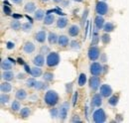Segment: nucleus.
Instances as JSON below:
<instances>
[{
  "mask_svg": "<svg viewBox=\"0 0 129 123\" xmlns=\"http://www.w3.org/2000/svg\"><path fill=\"white\" fill-rule=\"evenodd\" d=\"M44 100L49 106H55L59 101V94L55 90H48L44 96Z\"/></svg>",
  "mask_w": 129,
  "mask_h": 123,
  "instance_id": "f257e3e1",
  "label": "nucleus"
},
{
  "mask_svg": "<svg viewBox=\"0 0 129 123\" xmlns=\"http://www.w3.org/2000/svg\"><path fill=\"white\" fill-rule=\"evenodd\" d=\"M46 63L48 65V67H56L59 63H60V56L58 53L56 52H52L50 53L47 57Z\"/></svg>",
  "mask_w": 129,
  "mask_h": 123,
  "instance_id": "f03ea898",
  "label": "nucleus"
},
{
  "mask_svg": "<svg viewBox=\"0 0 129 123\" xmlns=\"http://www.w3.org/2000/svg\"><path fill=\"white\" fill-rule=\"evenodd\" d=\"M92 118H93V121L94 122L103 123L106 120V114H105V112H104V110L102 108H98L97 110H95L93 112Z\"/></svg>",
  "mask_w": 129,
  "mask_h": 123,
  "instance_id": "7ed1b4c3",
  "label": "nucleus"
},
{
  "mask_svg": "<svg viewBox=\"0 0 129 123\" xmlns=\"http://www.w3.org/2000/svg\"><path fill=\"white\" fill-rule=\"evenodd\" d=\"M95 11L98 15H105L108 11V5L104 1H99L96 3Z\"/></svg>",
  "mask_w": 129,
  "mask_h": 123,
  "instance_id": "20e7f679",
  "label": "nucleus"
},
{
  "mask_svg": "<svg viewBox=\"0 0 129 123\" xmlns=\"http://www.w3.org/2000/svg\"><path fill=\"white\" fill-rule=\"evenodd\" d=\"M89 71H90V74L92 76H100L102 74V71H103V68L102 66L99 64V63H92L89 67Z\"/></svg>",
  "mask_w": 129,
  "mask_h": 123,
  "instance_id": "39448f33",
  "label": "nucleus"
},
{
  "mask_svg": "<svg viewBox=\"0 0 129 123\" xmlns=\"http://www.w3.org/2000/svg\"><path fill=\"white\" fill-rule=\"evenodd\" d=\"M88 58L90 61H96L100 56V51L96 46H91L88 49Z\"/></svg>",
  "mask_w": 129,
  "mask_h": 123,
  "instance_id": "423d86ee",
  "label": "nucleus"
},
{
  "mask_svg": "<svg viewBox=\"0 0 129 123\" xmlns=\"http://www.w3.org/2000/svg\"><path fill=\"white\" fill-rule=\"evenodd\" d=\"M69 109H70V104H69V102H64V103L61 105V107L59 109V110H60L59 116H60V118H61L62 120H66V119H67Z\"/></svg>",
  "mask_w": 129,
  "mask_h": 123,
  "instance_id": "0eeeda50",
  "label": "nucleus"
},
{
  "mask_svg": "<svg viewBox=\"0 0 129 123\" xmlns=\"http://www.w3.org/2000/svg\"><path fill=\"white\" fill-rule=\"evenodd\" d=\"M100 94L103 96V97H108V96H111L112 94V88L109 84H102L100 86Z\"/></svg>",
  "mask_w": 129,
  "mask_h": 123,
  "instance_id": "6e6552de",
  "label": "nucleus"
},
{
  "mask_svg": "<svg viewBox=\"0 0 129 123\" xmlns=\"http://www.w3.org/2000/svg\"><path fill=\"white\" fill-rule=\"evenodd\" d=\"M102 104V95L100 93H95L91 98V107H99Z\"/></svg>",
  "mask_w": 129,
  "mask_h": 123,
  "instance_id": "1a4fd4ad",
  "label": "nucleus"
},
{
  "mask_svg": "<svg viewBox=\"0 0 129 123\" xmlns=\"http://www.w3.org/2000/svg\"><path fill=\"white\" fill-rule=\"evenodd\" d=\"M99 84H100V79L96 76H93V77H91L89 78V87L93 91L96 90L97 88L99 87Z\"/></svg>",
  "mask_w": 129,
  "mask_h": 123,
  "instance_id": "9d476101",
  "label": "nucleus"
},
{
  "mask_svg": "<svg viewBox=\"0 0 129 123\" xmlns=\"http://www.w3.org/2000/svg\"><path fill=\"white\" fill-rule=\"evenodd\" d=\"M46 37H47V34H46L45 31H39L35 35V40L37 42H39V43H44L45 40H46Z\"/></svg>",
  "mask_w": 129,
  "mask_h": 123,
  "instance_id": "9b49d317",
  "label": "nucleus"
},
{
  "mask_svg": "<svg viewBox=\"0 0 129 123\" xmlns=\"http://www.w3.org/2000/svg\"><path fill=\"white\" fill-rule=\"evenodd\" d=\"M33 64L35 66H37V67L44 66V64H45V58H44V56L43 55H37L34 58V60H33Z\"/></svg>",
  "mask_w": 129,
  "mask_h": 123,
  "instance_id": "f8f14e48",
  "label": "nucleus"
},
{
  "mask_svg": "<svg viewBox=\"0 0 129 123\" xmlns=\"http://www.w3.org/2000/svg\"><path fill=\"white\" fill-rule=\"evenodd\" d=\"M94 24H95V27H96L98 30L100 29H103V26H104V19L102 15H97L94 19Z\"/></svg>",
  "mask_w": 129,
  "mask_h": 123,
  "instance_id": "ddd939ff",
  "label": "nucleus"
},
{
  "mask_svg": "<svg viewBox=\"0 0 129 123\" xmlns=\"http://www.w3.org/2000/svg\"><path fill=\"white\" fill-rule=\"evenodd\" d=\"M23 51L26 54H32L33 52L35 51V45L33 44L32 42H26L24 47H23Z\"/></svg>",
  "mask_w": 129,
  "mask_h": 123,
  "instance_id": "4468645a",
  "label": "nucleus"
},
{
  "mask_svg": "<svg viewBox=\"0 0 129 123\" xmlns=\"http://www.w3.org/2000/svg\"><path fill=\"white\" fill-rule=\"evenodd\" d=\"M69 35L72 36V37H77L79 34H80V27L77 26V25H72L70 28H69Z\"/></svg>",
  "mask_w": 129,
  "mask_h": 123,
  "instance_id": "2eb2a0df",
  "label": "nucleus"
},
{
  "mask_svg": "<svg viewBox=\"0 0 129 123\" xmlns=\"http://www.w3.org/2000/svg\"><path fill=\"white\" fill-rule=\"evenodd\" d=\"M12 67H13L12 66V63L9 61L8 59L2 60V61H1V69L3 71H11Z\"/></svg>",
  "mask_w": 129,
  "mask_h": 123,
  "instance_id": "dca6fc26",
  "label": "nucleus"
},
{
  "mask_svg": "<svg viewBox=\"0 0 129 123\" xmlns=\"http://www.w3.org/2000/svg\"><path fill=\"white\" fill-rule=\"evenodd\" d=\"M69 43H70V41H69V38H68L67 36L61 35V36L59 37V40H58V44H59V46L67 47L68 45H69Z\"/></svg>",
  "mask_w": 129,
  "mask_h": 123,
  "instance_id": "f3484780",
  "label": "nucleus"
},
{
  "mask_svg": "<svg viewBox=\"0 0 129 123\" xmlns=\"http://www.w3.org/2000/svg\"><path fill=\"white\" fill-rule=\"evenodd\" d=\"M0 89H1V91L2 92L7 93V92L11 91V89H12V85H11L9 82H7V80H6L5 82H2V83H1V85H0Z\"/></svg>",
  "mask_w": 129,
  "mask_h": 123,
  "instance_id": "a211bd4d",
  "label": "nucleus"
},
{
  "mask_svg": "<svg viewBox=\"0 0 129 123\" xmlns=\"http://www.w3.org/2000/svg\"><path fill=\"white\" fill-rule=\"evenodd\" d=\"M48 40H49V43H50L51 45H54V44H56V43L58 42L59 37L57 36L56 33H54V32H50V33H49V36H48Z\"/></svg>",
  "mask_w": 129,
  "mask_h": 123,
  "instance_id": "6ab92c4d",
  "label": "nucleus"
},
{
  "mask_svg": "<svg viewBox=\"0 0 129 123\" xmlns=\"http://www.w3.org/2000/svg\"><path fill=\"white\" fill-rule=\"evenodd\" d=\"M24 10L27 12V13H32V12H35L36 11V5L34 2H28L25 7H24Z\"/></svg>",
  "mask_w": 129,
  "mask_h": 123,
  "instance_id": "aec40b11",
  "label": "nucleus"
},
{
  "mask_svg": "<svg viewBox=\"0 0 129 123\" xmlns=\"http://www.w3.org/2000/svg\"><path fill=\"white\" fill-rule=\"evenodd\" d=\"M67 25H68V19L67 18H59L58 19V21H57V26H58V28H60V29H63L64 27H67Z\"/></svg>",
  "mask_w": 129,
  "mask_h": 123,
  "instance_id": "412c9836",
  "label": "nucleus"
},
{
  "mask_svg": "<svg viewBox=\"0 0 129 123\" xmlns=\"http://www.w3.org/2000/svg\"><path fill=\"white\" fill-rule=\"evenodd\" d=\"M26 97H27V92H26V90H24V89H22V88H20V89L17 90V92H16L17 99H19V100H24Z\"/></svg>",
  "mask_w": 129,
  "mask_h": 123,
  "instance_id": "4be33fe9",
  "label": "nucleus"
},
{
  "mask_svg": "<svg viewBox=\"0 0 129 123\" xmlns=\"http://www.w3.org/2000/svg\"><path fill=\"white\" fill-rule=\"evenodd\" d=\"M31 75L34 77H39L42 76V70L40 69V67H37L35 66L34 68H32V71H31Z\"/></svg>",
  "mask_w": 129,
  "mask_h": 123,
  "instance_id": "5701e85b",
  "label": "nucleus"
},
{
  "mask_svg": "<svg viewBox=\"0 0 129 123\" xmlns=\"http://www.w3.org/2000/svg\"><path fill=\"white\" fill-rule=\"evenodd\" d=\"M2 77H3L5 80L10 81V80H12V79H13V77H14V74H13L11 71H4V73L2 74Z\"/></svg>",
  "mask_w": 129,
  "mask_h": 123,
  "instance_id": "b1692460",
  "label": "nucleus"
},
{
  "mask_svg": "<svg viewBox=\"0 0 129 123\" xmlns=\"http://www.w3.org/2000/svg\"><path fill=\"white\" fill-rule=\"evenodd\" d=\"M44 16H45V11L42 10V9H38L35 11V19L37 21H41L44 19Z\"/></svg>",
  "mask_w": 129,
  "mask_h": 123,
  "instance_id": "393cba45",
  "label": "nucleus"
},
{
  "mask_svg": "<svg viewBox=\"0 0 129 123\" xmlns=\"http://www.w3.org/2000/svg\"><path fill=\"white\" fill-rule=\"evenodd\" d=\"M30 114H31V110H30V108L29 107L22 108L21 111H20V116H21L22 118H27Z\"/></svg>",
  "mask_w": 129,
  "mask_h": 123,
  "instance_id": "a878e982",
  "label": "nucleus"
},
{
  "mask_svg": "<svg viewBox=\"0 0 129 123\" xmlns=\"http://www.w3.org/2000/svg\"><path fill=\"white\" fill-rule=\"evenodd\" d=\"M10 27H11L13 30L17 31L22 27V25H21V23H20V21H19L18 19H15V20H13V21L10 23Z\"/></svg>",
  "mask_w": 129,
  "mask_h": 123,
  "instance_id": "bb28decb",
  "label": "nucleus"
},
{
  "mask_svg": "<svg viewBox=\"0 0 129 123\" xmlns=\"http://www.w3.org/2000/svg\"><path fill=\"white\" fill-rule=\"evenodd\" d=\"M102 30L104 31L105 33H110V32H112L114 30V25H113L111 22H107V23L104 24Z\"/></svg>",
  "mask_w": 129,
  "mask_h": 123,
  "instance_id": "cd10ccee",
  "label": "nucleus"
},
{
  "mask_svg": "<svg viewBox=\"0 0 129 123\" xmlns=\"http://www.w3.org/2000/svg\"><path fill=\"white\" fill-rule=\"evenodd\" d=\"M47 87H48V85L43 81H36V84L34 86V88H36L37 90H42V89H45Z\"/></svg>",
  "mask_w": 129,
  "mask_h": 123,
  "instance_id": "c85d7f7f",
  "label": "nucleus"
},
{
  "mask_svg": "<svg viewBox=\"0 0 129 123\" xmlns=\"http://www.w3.org/2000/svg\"><path fill=\"white\" fill-rule=\"evenodd\" d=\"M54 21H55V17H54V15H47L46 17H45V19H44V24L45 25H51V24H53L54 23Z\"/></svg>",
  "mask_w": 129,
  "mask_h": 123,
  "instance_id": "c756f323",
  "label": "nucleus"
},
{
  "mask_svg": "<svg viewBox=\"0 0 129 123\" xmlns=\"http://www.w3.org/2000/svg\"><path fill=\"white\" fill-rule=\"evenodd\" d=\"M86 82V76L85 74H81L80 77H79V79H78V83L80 86H83Z\"/></svg>",
  "mask_w": 129,
  "mask_h": 123,
  "instance_id": "7c9ffc66",
  "label": "nucleus"
},
{
  "mask_svg": "<svg viewBox=\"0 0 129 123\" xmlns=\"http://www.w3.org/2000/svg\"><path fill=\"white\" fill-rule=\"evenodd\" d=\"M118 95H112V96H110V98L108 99V103L110 104V105H112V106H116L117 105V103H118Z\"/></svg>",
  "mask_w": 129,
  "mask_h": 123,
  "instance_id": "2f4dec72",
  "label": "nucleus"
},
{
  "mask_svg": "<svg viewBox=\"0 0 129 123\" xmlns=\"http://www.w3.org/2000/svg\"><path fill=\"white\" fill-rule=\"evenodd\" d=\"M101 42H102L104 45H106V44H108V43L110 42V36H109L108 33H105V34H103V35L101 36Z\"/></svg>",
  "mask_w": 129,
  "mask_h": 123,
  "instance_id": "473e14b6",
  "label": "nucleus"
},
{
  "mask_svg": "<svg viewBox=\"0 0 129 123\" xmlns=\"http://www.w3.org/2000/svg\"><path fill=\"white\" fill-rule=\"evenodd\" d=\"M22 30L24 31V32H30V31L32 30V23L30 22H27V23H24V24H22Z\"/></svg>",
  "mask_w": 129,
  "mask_h": 123,
  "instance_id": "72a5a7b5",
  "label": "nucleus"
},
{
  "mask_svg": "<svg viewBox=\"0 0 129 123\" xmlns=\"http://www.w3.org/2000/svg\"><path fill=\"white\" fill-rule=\"evenodd\" d=\"M50 114H51L52 118H56V117L59 116V114H60V110L57 109V108H52V109L50 110Z\"/></svg>",
  "mask_w": 129,
  "mask_h": 123,
  "instance_id": "f704fd0d",
  "label": "nucleus"
},
{
  "mask_svg": "<svg viewBox=\"0 0 129 123\" xmlns=\"http://www.w3.org/2000/svg\"><path fill=\"white\" fill-rule=\"evenodd\" d=\"M43 77H44V79H45L46 81H52V80L54 79V74L49 73V72L48 73H45Z\"/></svg>",
  "mask_w": 129,
  "mask_h": 123,
  "instance_id": "c9c22d12",
  "label": "nucleus"
},
{
  "mask_svg": "<svg viewBox=\"0 0 129 123\" xmlns=\"http://www.w3.org/2000/svg\"><path fill=\"white\" fill-rule=\"evenodd\" d=\"M35 84H36L35 78H29V79H27V81H26V85H27V87H29V88L34 87Z\"/></svg>",
  "mask_w": 129,
  "mask_h": 123,
  "instance_id": "e433bc0d",
  "label": "nucleus"
},
{
  "mask_svg": "<svg viewBox=\"0 0 129 123\" xmlns=\"http://www.w3.org/2000/svg\"><path fill=\"white\" fill-rule=\"evenodd\" d=\"M8 101H9V96L7 94H5V93L1 94V96H0V102L2 104H4V103H7Z\"/></svg>",
  "mask_w": 129,
  "mask_h": 123,
  "instance_id": "4c0bfd02",
  "label": "nucleus"
},
{
  "mask_svg": "<svg viewBox=\"0 0 129 123\" xmlns=\"http://www.w3.org/2000/svg\"><path fill=\"white\" fill-rule=\"evenodd\" d=\"M98 41H99V37H98L96 32H94V34L92 36V40H91V45L92 46H95L97 43H98Z\"/></svg>",
  "mask_w": 129,
  "mask_h": 123,
  "instance_id": "58836bf2",
  "label": "nucleus"
},
{
  "mask_svg": "<svg viewBox=\"0 0 129 123\" xmlns=\"http://www.w3.org/2000/svg\"><path fill=\"white\" fill-rule=\"evenodd\" d=\"M11 108H12L13 111H18L20 109V103H19V101H17V100L13 101L12 104H11Z\"/></svg>",
  "mask_w": 129,
  "mask_h": 123,
  "instance_id": "ea45409f",
  "label": "nucleus"
},
{
  "mask_svg": "<svg viewBox=\"0 0 129 123\" xmlns=\"http://www.w3.org/2000/svg\"><path fill=\"white\" fill-rule=\"evenodd\" d=\"M71 47L74 50H79L81 48V44L78 41H73V42H71Z\"/></svg>",
  "mask_w": 129,
  "mask_h": 123,
  "instance_id": "a19ab883",
  "label": "nucleus"
},
{
  "mask_svg": "<svg viewBox=\"0 0 129 123\" xmlns=\"http://www.w3.org/2000/svg\"><path fill=\"white\" fill-rule=\"evenodd\" d=\"M3 11H4V13H5L6 15H10V14H11V9H10V7H9L8 5H5V4H4Z\"/></svg>",
  "mask_w": 129,
  "mask_h": 123,
  "instance_id": "79ce46f5",
  "label": "nucleus"
},
{
  "mask_svg": "<svg viewBox=\"0 0 129 123\" xmlns=\"http://www.w3.org/2000/svg\"><path fill=\"white\" fill-rule=\"evenodd\" d=\"M87 14H88V10L86 9L84 12H83V15L81 17V25H83L84 24V22H85V20H86V17H87Z\"/></svg>",
  "mask_w": 129,
  "mask_h": 123,
  "instance_id": "37998d69",
  "label": "nucleus"
},
{
  "mask_svg": "<svg viewBox=\"0 0 129 123\" xmlns=\"http://www.w3.org/2000/svg\"><path fill=\"white\" fill-rule=\"evenodd\" d=\"M14 47H15V44H14L13 42H7L6 48H7L8 50H12V49H14Z\"/></svg>",
  "mask_w": 129,
  "mask_h": 123,
  "instance_id": "c03bdc74",
  "label": "nucleus"
},
{
  "mask_svg": "<svg viewBox=\"0 0 129 123\" xmlns=\"http://www.w3.org/2000/svg\"><path fill=\"white\" fill-rule=\"evenodd\" d=\"M72 122H81V120L79 117V115H74L72 118Z\"/></svg>",
  "mask_w": 129,
  "mask_h": 123,
  "instance_id": "a18cd8bd",
  "label": "nucleus"
},
{
  "mask_svg": "<svg viewBox=\"0 0 129 123\" xmlns=\"http://www.w3.org/2000/svg\"><path fill=\"white\" fill-rule=\"evenodd\" d=\"M41 53L42 54H48L49 53V47L47 46H43L41 48Z\"/></svg>",
  "mask_w": 129,
  "mask_h": 123,
  "instance_id": "49530a36",
  "label": "nucleus"
},
{
  "mask_svg": "<svg viewBox=\"0 0 129 123\" xmlns=\"http://www.w3.org/2000/svg\"><path fill=\"white\" fill-rule=\"evenodd\" d=\"M66 87H67V92H68V93H70V92L72 91V87H73V83H72V82H70V83H67V85H66Z\"/></svg>",
  "mask_w": 129,
  "mask_h": 123,
  "instance_id": "de8ad7c7",
  "label": "nucleus"
},
{
  "mask_svg": "<svg viewBox=\"0 0 129 123\" xmlns=\"http://www.w3.org/2000/svg\"><path fill=\"white\" fill-rule=\"evenodd\" d=\"M77 99H78V91L75 92V94H74V96H73V105H74V106H75L76 103H77Z\"/></svg>",
  "mask_w": 129,
  "mask_h": 123,
  "instance_id": "09e8293b",
  "label": "nucleus"
},
{
  "mask_svg": "<svg viewBox=\"0 0 129 123\" xmlns=\"http://www.w3.org/2000/svg\"><path fill=\"white\" fill-rule=\"evenodd\" d=\"M24 69H25V72H26V73H28V74H31V71H32V69H31V68H30L28 65H26V64H25V65H24Z\"/></svg>",
  "mask_w": 129,
  "mask_h": 123,
  "instance_id": "8fccbe9b",
  "label": "nucleus"
},
{
  "mask_svg": "<svg viewBox=\"0 0 129 123\" xmlns=\"http://www.w3.org/2000/svg\"><path fill=\"white\" fill-rule=\"evenodd\" d=\"M13 18L14 19H22L23 16L21 15V14H13Z\"/></svg>",
  "mask_w": 129,
  "mask_h": 123,
  "instance_id": "3c124183",
  "label": "nucleus"
},
{
  "mask_svg": "<svg viewBox=\"0 0 129 123\" xmlns=\"http://www.w3.org/2000/svg\"><path fill=\"white\" fill-rule=\"evenodd\" d=\"M17 63L20 64V65H23V66L25 65V61H23V59H21V58H18V59H17Z\"/></svg>",
  "mask_w": 129,
  "mask_h": 123,
  "instance_id": "603ef678",
  "label": "nucleus"
},
{
  "mask_svg": "<svg viewBox=\"0 0 129 123\" xmlns=\"http://www.w3.org/2000/svg\"><path fill=\"white\" fill-rule=\"evenodd\" d=\"M17 78H18V79H24V78H25V75H24V74H18Z\"/></svg>",
  "mask_w": 129,
  "mask_h": 123,
  "instance_id": "864d4df0",
  "label": "nucleus"
},
{
  "mask_svg": "<svg viewBox=\"0 0 129 123\" xmlns=\"http://www.w3.org/2000/svg\"><path fill=\"white\" fill-rule=\"evenodd\" d=\"M22 1H23V0H12V2L15 3V4H21Z\"/></svg>",
  "mask_w": 129,
  "mask_h": 123,
  "instance_id": "5fc2aeb1",
  "label": "nucleus"
},
{
  "mask_svg": "<svg viewBox=\"0 0 129 123\" xmlns=\"http://www.w3.org/2000/svg\"><path fill=\"white\" fill-rule=\"evenodd\" d=\"M101 61H103V63H104V61H106V56H105L104 54H103V55H102V57H101Z\"/></svg>",
  "mask_w": 129,
  "mask_h": 123,
  "instance_id": "6e6d98bb",
  "label": "nucleus"
},
{
  "mask_svg": "<svg viewBox=\"0 0 129 123\" xmlns=\"http://www.w3.org/2000/svg\"><path fill=\"white\" fill-rule=\"evenodd\" d=\"M8 60H9V61H11V63H12V64H13V65H14V64H15V63H16V61H15V60H13V59H12V58H8Z\"/></svg>",
  "mask_w": 129,
  "mask_h": 123,
  "instance_id": "4d7b16f0",
  "label": "nucleus"
},
{
  "mask_svg": "<svg viewBox=\"0 0 129 123\" xmlns=\"http://www.w3.org/2000/svg\"><path fill=\"white\" fill-rule=\"evenodd\" d=\"M26 18H27V19H28V20H29V21H30L31 23L33 22V21H32V18H31V17H29L28 15H26Z\"/></svg>",
  "mask_w": 129,
  "mask_h": 123,
  "instance_id": "13d9d810",
  "label": "nucleus"
},
{
  "mask_svg": "<svg viewBox=\"0 0 129 123\" xmlns=\"http://www.w3.org/2000/svg\"><path fill=\"white\" fill-rule=\"evenodd\" d=\"M54 2H56V3H60V2H62L63 0H53Z\"/></svg>",
  "mask_w": 129,
  "mask_h": 123,
  "instance_id": "bf43d9fd",
  "label": "nucleus"
},
{
  "mask_svg": "<svg viewBox=\"0 0 129 123\" xmlns=\"http://www.w3.org/2000/svg\"><path fill=\"white\" fill-rule=\"evenodd\" d=\"M68 3H70V1H66V2L64 3V6H67V4H68Z\"/></svg>",
  "mask_w": 129,
  "mask_h": 123,
  "instance_id": "052dcab7",
  "label": "nucleus"
},
{
  "mask_svg": "<svg viewBox=\"0 0 129 123\" xmlns=\"http://www.w3.org/2000/svg\"><path fill=\"white\" fill-rule=\"evenodd\" d=\"M75 1H76V2H82L83 0H75Z\"/></svg>",
  "mask_w": 129,
  "mask_h": 123,
  "instance_id": "680f3d73",
  "label": "nucleus"
},
{
  "mask_svg": "<svg viewBox=\"0 0 129 123\" xmlns=\"http://www.w3.org/2000/svg\"><path fill=\"white\" fill-rule=\"evenodd\" d=\"M43 2H47V1H49V0H42Z\"/></svg>",
  "mask_w": 129,
  "mask_h": 123,
  "instance_id": "e2e57ef3",
  "label": "nucleus"
},
{
  "mask_svg": "<svg viewBox=\"0 0 129 123\" xmlns=\"http://www.w3.org/2000/svg\"><path fill=\"white\" fill-rule=\"evenodd\" d=\"M102 1H105V0H102Z\"/></svg>",
  "mask_w": 129,
  "mask_h": 123,
  "instance_id": "0e129e2a",
  "label": "nucleus"
}]
</instances>
